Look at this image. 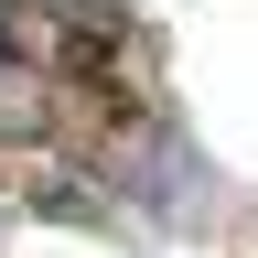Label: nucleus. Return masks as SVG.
<instances>
[{
    "mask_svg": "<svg viewBox=\"0 0 258 258\" xmlns=\"http://www.w3.org/2000/svg\"><path fill=\"white\" fill-rule=\"evenodd\" d=\"M54 76V86H108L118 64V11L86 0H0V76Z\"/></svg>",
    "mask_w": 258,
    "mask_h": 258,
    "instance_id": "nucleus-1",
    "label": "nucleus"
}]
</instances>
